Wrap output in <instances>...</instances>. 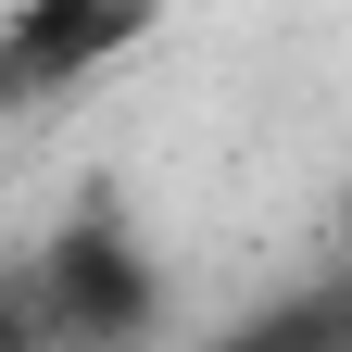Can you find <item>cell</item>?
<instances>
[{
  "instance_id": "cell-1",
  "label": "cell",
  "mask_w": 352,
  "mask_h": 352,
  "mask_svg": "<svg viewBox=\"0 0 352 352\" xmlns=\"http://www.w3.org/2000/svg\"><path fill=\"white\" fill-rule=\"evenodd\" d=\"M25 315L51 327V340H151V327H164V277H151L139 227H126L113 201H88L76 227L38 252V289H25Z\"/></svg>"
},
{
  "instance_id": "cell-2",
  "label": "cell",
  "mask_w": 352,
  "mask_h": 352,
  "mask_svg": "<svg viewBox=\"0 0 352 352\" xmlns=\"http://www.w3.org/2000/svg\"><path fill=\"white\" fill-rule=\"evenodd\" d=\"M164 0H13V25H0V76H13V101H63V88L113 76L126 51H151Z\"/></svg>"
}]
</instances>
